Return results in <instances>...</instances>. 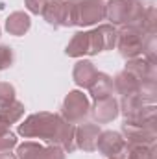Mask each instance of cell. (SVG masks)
Segmentation results:
<instances>
[{
	"label": "cell",
	"mask_w": 157,
	"mask_h": 159,
	"mask_svg": "<svg viewBox=\"0 0 157 159\" xmlns=\"http://www.w3.org/2000/svg\"><path fill=\"white\" fill-rule=\"evenodd\" d=\"M118 106H120V113L124 115V122H128V124H152V122H157L155 104H146L139 96L120 98Z\"/></svg>",
	"instance_id": "obj_3"
},
{
	"label": "cell",
	"mask_w": 157,
	"mask_h": 159,
	"mask_svg": "<svg viewBox=\"0 0 157 159\" xmlns=\"http://www.w3.org/2000/svg\"><path fill=\"white\" fill-rule=\"evenodd\" d=\"M91 115L96 124H109L120 115V106L118 100L111 94L100 100H94V104L91 106Z\"/></svg>",
	"instance_id": "obj_11"
},
{
	"label": "cell",
	"mask_w": 157,
	"mask_h": 159,
	"mask_svg": "<svg viewBox=\"0 0 157 159\" xmlns=\"http://www.w3.org/2000/svg\"><path fill=\"white\" fill-rule=\"evenodd\" d=\"M126 159H157V148L152 146H128Z\"/></svg>",
	"instance_id": "obj_22"
},
{
	"label": "cell",
	"mask_w": 157,
	"mask_h": 159,
	"mask_svg": "<svg viewBox=\"0 0 157 159\" xmlns=\"http://www.w3.org/2000/svg\"><path fill=\"white\" fill-rule=\"evenodd\" d=\"M0 159H17V156L11 154V150L9 152H0Z\"/></svg>",
	"instance_id": "obj_29"
},
{
	"label": "cell",
	"mask_w": 157,
	"mask_h": 159,
	"mask_svg": "<svg viewBox=\"0 0 157 159\" xmlns=\"http://www.w3.org/2000/svg\"><path fill=\"white\" fill-rule=\"evenodd\" d=\"M96 150L107 159L124 157L126 156V150H128V144H126L122 133L107 129V131H102L100 133L98 143H96Z\"/></svg>",
	"instance_id": "obj_10"
},
{
	"label": "cell",
	"mask_w": 157,
	"mask_h": 159,
	"mask_svg": "<svg viewBox=\"0 0 157 159\" xmlns=\"http://www.w3.org/2000/svg\"><path fill=\"white\" fill-rule=\"evenodd\" d=\"M74 26L87 28L94 26L105 19V2L104 0H79L72 4Z\"/></svg>",
	"instance_id": "obj_6"
},
{
	"label": "cell",
	"mask_w": 157,
	"mask_h": 159,
	"mask_svg": "<svg viewBox=\"0 0 157 159\" xmlns=\"http://www.w3.org/2000/svg\"><path fill=\"white\" fill-rule=\"evenodd\" d=\"M69 2H79V0H69Z\"/></svg>",
	"instance_id": "obj_30"
},
{
	"label": "cell",
	"mask_w": 157,
	"mask_h": 159,
	"mask_svg": "<svg viewBox=\"0 0 157 159\" xmlns=\"http://www.w3.org/2000/svg\"><path fill=\"white\" fill-rule=\"evenodd\" d=\"M15 63V52L9 44H0V70L9 69Z\"/></svg>",
	"instance_id": "obj_25"
},
{
	"label": "cell",
	"mask_w": 157,
	"mask_h": 159,
	"mask_svg": "<svg viewBox=\"0 0 157 159\" xmlns=\"http://www.w3.org/2000/svg\"><path fill=\"white\" fill-rule=\"evenodd\" d=\"M22 117H24V104L19 100L11 102L6 107H0V133L9 131V128L17 124Z\"/></svg>",
	"instance_id": "obj_16"
},
{
	"label": "cell",
	"mask_w": 157,
	"mask_h": 159,
	"mask_svg": "<svg viewBox=\"0 0 157 159\" xmlns=\"http://www.w3.org/2000/svg\"><path fill=\"white\" fill-rule=\"evenodd\" d=\"M65 54L69 57H76L81 59L83 56H91V39H89V32H78L74 34V37L65 48Z\"/></svg>",
	"instance_id": "obj_18"
},
{
	"label": "cell",
	"mask_w": 157,
	"mask_h": 159,
	"mask_svg": "<svg viewBox=\"0 0 157 159\" xmlns=\"http://www.w3.org/2000/svg\"><path fill=\"white\" fill-rule=\"evenodd\" d=\"M144 9V0H109L105 2V19H109L113 26L137 24Z\"/></svg>",
	"instance_id": "obj_2"
},
{
	"label": "cell",
	"mask_w": 157,
	"mask_h": 159,
	"mask_svg": "<svg viewBox=\"0 0 157 159\" xmlns=\"http://www.w3.org/2000/svg\"><path fill=\"white\" fill-rule=\"evenodd\" d=\"M137 26H141L146 34H155V28H157V11H155V6H146L141 20L137 22Z\"/></svg>",
	"instance_id": "obj_21"
},
{
	"label": "cell",
	"mask_w": 157,
	"mask_h": 159,
	"mask_svg": "<svg viewBox=\"0 0 157 159\" xmlns=\"http://www.w3.org/2000/svg\"><path fill=\"white\" fill-rule=\"evenodd\" d=\"M126 70L141 81H157V63L148 61L142 56L126 59Z\"/></svg>",
	"instance_id": "obj_13"
},
{
	"label": "cell",
	"mask_w": 157,
	"mask_h": 159,
	"mask_svg": "<svg viewBox=\"0 0 157 159\" xmlns=\"http://www.w3.org/2000/svg\"><path fill=\"white\" fill-rule=\"evenodd\" d=\"M122 137L128 146H152L157 141V122L152 124H122Z\"/></svg>",
	"instance_id": "obj_7"
},
{
	"label": "cell",
	"mask_w": 157,
	"mask_h": 159,
	"mask_svg": "<svg viewBox=\"0 0 157 159\" xmlns=\"http://www.w3.org/2000/svg\"><path fill=\"white\" fill-rule=\"evenodd\" d=\"M72 4L74 2H69V0H48V4H46V7L43 11V19L54 28L74 26Z\"/></svg>",
	"instance_id": "obj_8"
},
{
	"label": "cell",
	"mask_w": 157,
	"mask_h": 159,
	"mask_svg": "<svg viewBox=\"0 0 157 159\" xmlns=\"http://www.w3.org/2000/svg\"><path fill=\"white\" fill-rule=\"evenodd\" d=\"M61 124H63L61 115L41 111V113H34L22 120L17 128V133L24 139H43L48 144H54Z\"/></svg>",
	"instance_id": "obj_1"
},
{
	"label": "cell",
	"mask_w": 157,
	"mask_h": 159,
	"mask_svg": "<svg viewBox=\"0 0 157 159\" xmlns=\"http://www.w3.org/2000/svg\"><path fill=\"white\" fill-rule=\"evenodd\" d=\"M32 28V19L28 13L24 11H13L9 13V17L6 19V32L9 35L20 37L24 34H28V30Z\"/></svg>",
	"instance_id": "obj_17"
},
{
	"label": "cell",
	"mask_w": 157,
	"mask_h": 159,
	"mask_svg": "<svg viewBox=\"0 0 157 159\" xmlns=\"http://www.w3.org/2000/svg\"><path fill=\"white\" fill-rule=\"evenodd\" d=\"M15 100V87L7 81H0V107H6Z\"/></svg>",
	"instance_id": "obj_24"
},
{
	"label": "cell",
	"mask_w": 157,
	"mask_h": 159,
	"mask_svg": "<svg viewBox=\"0 0 157 159\" xmlns=\"http://www.w3.org/2000/svg\"><path fill=\"white\" fill-rule=\"evenodd\" d=\"M46 4H48V0H24V6L32 15H43Z\"/></svg>",
	"instance_id": "obj_27"
},
{
	"label": "cell",
	"mask_w": 157,
	"mask_h": 159,
	"mask_svg": "<svg viewBox=\"0 0 157 159\" xmlns=\"http://www.w3.org/2000/svg\"><path fill=\"white\" fill-rule=\"evenodd\" d=\"M157 46H155V34H146L144 44H142V57H146L148 61L157 63Z\"/></svg>",
	"instance_id": "obj_23"
},
{
	"label": "cell",
	"mask_w": 157,
	"mask_h": 159,
	"mask_svg": "<svg viewBox=\"0 0 157 159\" xmlns=\"http://www.w3.org/2000/svg\"><path fill=\"white\" fill-rule=\"evenodd\" d=\"M65 152L63 148L56 146V144H48L44 146V154H43V159H65Z\"/></svg>",
	"instance_id": "obj_28"
},
{
	"label": "cell",
	"mask_w": 157,
	"mask_h": 159,
	"mask_svg": "<svg viewBox=\"0 0 157 159\" xmlns=\"http://www.w3.org/2000/svg\"><path fill=\"white\" fill-rule=\"evenodd\" d=\"M146 32L137 24H126L117 30V46L120 56L124 59L139 57L142 56V44H144Z\"/></svg>",
	"instance_id": "obj_4"
},
{
	"label": "cell",
	"mask_w": 157,
	"mask_h": 159,
	"mask_svg": "<svg viewBox=\"0 0 157 159\" xmlns=\"http://www.w3.org/2000/svg\"><path fill=\"white\" fill-rule=\"evenodd\" d=\"M17 135L11 133V131H6V133H0V152H9L11 148L17 146Z\"/></svg>",
	"instance_id": "obj_26"
},
{
	"label": "cell",
	"mask_w": 157,
	"mask_h": 159,
	"mask_svg": "<svg viewBox=\"0 0 157 159\" xmlns=\"http://www.w3.org/2000/svg\"><path fill=\"white\" fill-rule=\"evenodd\" d=\"M89 39H91V56L113 50L117 46V26L100 24V26L89 30Z\"/></svg>",
	"instance_id": "obj_9"
},
{
	"label": "cell",
	"mask_w": 157,
	"mask_h": 159,
	"mask_svg": "<svg viewBox=\"0 0 157 159\" xmlns=\"http://www.w3.org/2000/svg\"><path fill=\"white\" fill-rule=\"evenodd\" d=\"M96 74H98V70H96L94 63L89 59H79L72 69V80L81 89H89L92 80L96 78Z\"/></svg>",
	"instance_id": "obj_15"
},
{
	"label": "cell",
	"mask_w": 157,
	"mask_h": 159,
	"mask_svg": "<svg viewBox=\"0 0 157 159\" xmlns=\"http://www.w3.org/2000/svg\"><path fill=\"white\" fill-rule=\"evenodd\" d=\"M142 87V81L135 78L131 72H128L126 69L120 70L117 76L113 78V89L115 93L120 94V98H128V96H139Z\"/></svg>",
	"instance_id": "obj_14"
},
{
	"label": "cell",
	"mask_w": 157,
	"mask_h": 159,
	"mask_svg": "<svg viewBox=\"0 0 157 159\" xmlns=\"http://www.w3.org/2000/svg\"><path fill=\"white\" fill-rule=\"evenodd\" d=\"M63 120L70 122V124H81L89 119L91 115V104H89V98L83 94V91H70L63 104H61V113H59Z\"/></svg>",
	"instance_id": "obj_5"
},
{
	"label": "cell",
	"mask_w": 157,
	"mask_h": 159,
	"mask_svg": "<svg viewBox=\"0 0 157 159\" xmlns=\"http://www.w3.org/2000/svg\"><path fill=\"white\" fill-rule=\"evenodd\" d=\"M115 159H126V157H115Z\"/></svg>",
	"instance_id": "obj_31"
},
{
	"label": "cell",
	"mask_w": 157,
	"mask_h": 159,
	"mask_svg": "<svg viewBox=\"0 0 157 159\" xmlns=\"http://www.w3.org/2000/svg\"><path fill=\"white\" fill-rule=\"evenodd\" d=\"M44 146L35 141H26L22 144H17V159H43Z\"/></svg>",
	"instance_id": "obj_20"
},
{
	"label": "cell",
	"mask_w": 157,
	"mask_h": 159,
	"mask_svg": "<svg viewBox=\"0 0 157 159\" xmlns=\"http://www.w3.org/2000/svg\"><path fill=\"white\" fill-rule=\"evenodd\" d=\"M100 133H102L100 124L81 122L79 126H76V148L83 152H94Z\"/></svg>",
	"instance_id": "obj_12"
},
{
	"label": "cell",
	"mask_w": 157,
	"mask_h": 159,
	"mask_svg": "<svg viewBox=\"0 0 157 159\" xmlns=\"http://www.w3.org/2000/svg\"><path fill=\"white\" fill-rule=\"evenodd\" d=\"M89 93H91L92 100L111 96L113 94V78L109 74H105V72H98L96 78L92 80L91 87H89Z\"/></svg>",
	"instance_id": "obj_19"
}]
</instances>
